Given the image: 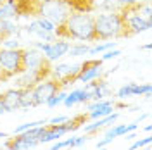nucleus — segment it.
Masks as SVG:
<instances>
[{
	"label": "nucleus",
	"instance_id": "nucleus-1",
	"mask_svg": "<svg viewBox=\"0 0 152 150\" xmlns=\"http://www.w3.org/2000/svg\"><path fill=\"white\" fill-rule=\"evenodd\" d=\"M57 38L80 40V42H99L95 31V16L90 12H71L56 28Z\"/></svg>",
	"mask_w": 152,
	"mask_h": 150
},
{
	"label": "nucleus",
	"instance_id": "nucleus-2",
	"mask_svg": "<svg viewBox=\"0 0 152 150\" xmlns=\"http://www.w3.org/2000/svg\"><path fill=\"white\" fill-rule=\"evenodd\" d=\"M95 31H97L99 42L132 38L135 35L128 23V14L124 10L105 12V14L95 16Z\"/></svg>",
	"mask_w": 152,
	"mask_h": 150
},
{
	"label": "nucleus",
	"instance_id": "nucleus-3",
	"mask_svg": "<svg viewBox=\"0 0 152 150\" xmlns=\"http://www.w3.org/2000/svg\"><path fill=\"white\" fill-rule=\"evenodd\" d=\"M52 62L38 50H26V71L19 79L21 88H33L52 74Z\"/></svg>",
	"mask_w": 152,
	"mask_h": 150
},
{
	"label": "nucleus",
	"instance_id": "nucleus-4",
	"mask_svg": "<svg viewBox=\"0 0 152 150\" xmlns=\"http://www.w3.org/2000/svg\"><path fill=\"white\" fill-rule=\"evenodd\" d=\"M0 66L12 76H21L26 71V48H2Z\"/></svg>",
	"mask_w": 152,
	"mask_h": 150
},
{
	"label": "nucleus",
	"instance_id": "nucleus-5",
	"mask_svg": "<svg viewBox=\"0 0 152 150\" xmlns=\"http://www.w3.org/2000/svg\"><path fill=\"white\" fill-rule=\"evenodd\" d=\"M73 10L64 0H42V9H40V17L48 19L52 24H59L71 14Z\"/></svg>",
	"mask_w": 152,
	"mask_h": 150
},
{
	"label": "nucleus",
	"instance_id": "nucleus-6",
	"mask_svg": "<svg viewBox=\"0 0 152 150\" xmlns=\"http://www.w3.org/2000/svg\"><path fill=\"white\" fill-rule=\"evenodd\" d=\"M64 90V84L61 83V79H43L42 83H38L37 86L31 88V97H33V107L35 105H42L47 103L48 98H52L54 95L61 93Z\"/></svg>",
	"mask_w": 152,
	"mask_h": 150
},
{
	"label": "nucleus",
	"instance_id": "nucleus-7",
	"mask_svg": "<svg viewBox=\"0 0 152 150\" xmlns=\"http://www.w3.org/2000/svg\"><path fill=\"white\" fill-rule=\"evenodd\" d=\"M16 16H26V17H40V9H42V0H10Z\"/></svg>",
	"mask_w": 152,
	"mask_h": 150
},
{
	"label": "nucleus",
	"instance_id": "nucleus-8",
	"mask_svg": "<svg viewBox=\"0 0 152 150\" xmlns=\"http://www.w3.org/2000/svg\"><path fill=\"white\" fill-rule=\"evenodd\" d=\"M21 95H23V88L7 90V92L0 93V102L4 103L5 112H12L16 109H21Z\"/></svg>",
	"mask_w": 152,
	"mask_h": 150
},
{
	"label": "nucleus",
	"instance_id": "nucleus-9",
	"mask_svg": "<svg viewBox=\"0 0 152 150\" xmlns=\"http://www.w3.org/2000/svg\"><path fill=\"white\" fill-rule=\"evenodd\" d=\"M102 66V60H85L83 64H80V73H78V78L76 81H83L86 83L88 79H92L99 74V67Z\"/></svg>",
	"mask_w": 152,
	"mask_h": 150
},
{
	"label": "nucleus",
	"instance_id": "nucleus-10",
	"mask_svg": "<svg viewBox=\"0 0 152 150\" xmlns=\"http://www.w3.org/2000/svg\"><path fill=\"white\" fill-rule=\"evenodd\" d=\"M40 47H42V50L45 52V55H47L50 60H54V59L62 57L67 50H69V43H67V42H56V43H52V45H40Z\"/></svg>",
	"mask_w": 152,
	"mask_h": 150
},
{
	"label": "nucleus",
	"instance_id": "nucleus-11",
	"mask_svg": "<svg viewBox=\"0 0 152 150\" xmlns=\"http://www.w3.org/2000/svg\"><path fill=\"white\" fill-rule=\"evenodd\" d=\"M37 145H38L37 141L24 140L21 135H14V138H7L5 140V149L9 150H28V149L37 147Z\"/></svg>",
	"mask_w": 152,
	"mask_h": 150
},
{
	"label": "nucleus",
	"instance_id": "nucleus-12",
	"mask_svg": "<svg viewBox=\"0 0 152 150\" xmlns=\"http://www.w3.org/2000/svg\"><path fill=\"white\" fill-rule=\"evenodd\" d=\"M73 12H92L97 0H64Z\"/></svg>",
	"mask_w": 152,
	"mask_h": 150
},
{
	"label": "nucleus",
	"instance_id": "nucleus-13",
	"mask_svg": "<svg viewBox=\"0 0 152 150\" xmlns=\"http://www.w3.org/2000/svg\"><path fill=\"white\" fill-rule=\"evenodd\" d=\"M118 116H119L118 112H113V114H109V116H104V117L97 119L94 124H86L85 133H94V131H97V130H100L102 126H105V124H113V122L118 119Z\"/></svg>",
	"mask_w": 152,
	"mask_h": 150
},
{
	"label": "nucleus",
	"instance_id": "nucleus-14",
	"mask_svg": "<svg viewBox=\"0 0 152 150\" xmlns=\"http://www.w3.org/2000/svg\"><path fill=\"white\" fill-rule=\"evenodd\" d=\"M88 119H90V116H88V114H80V116H75L73 119H69V117H67V121H64L66 133L76 131V130H78V128H81V126H83Z\"/></svg>",
	"mask_w": 152,
	"mask_h": 150
},
{
	"label": "nucleus",
	"instance_id": "nucleus-15",
	"mask_svg": "<svg viewBox=\"0 0 152 150\" xmlns=\"http://www.w3.org/2000/svg\"><path fill=\"white\" fill-rule=\"evenodd\" d=\"M149 93L151 92V86L149 84H145V86H137V84H128V86H123L119 92H118V97H121V98H124V97H130V95H140V93Z\"/></svg>",
	"mask_w": 152,
	"mask_h": 150
},
{
	"label": "nucleus",
	"instance_id": "nucleus-16",
	"mask_svg": "<svg viewBox=\"0 0 152 150\" xmlns=\"http://www.w3.org/2000/svg\"><path fill=\"white\" fill-rule=\"evenodd\" d=\"M137 126H138L137 122H133V124H119V126H116V128H113V130H109V131L105 133V138L114 140L116 136H121V135H126V133H130V131H135Z\"/></svg>",
	"mask_w": 152,
	"mask_h": 150
},
{
	"label": "nucleus",
	"instance_id": "nucleus-17",
	"mask_svg": "<svg viewBox=\"0 0 152 150\" xmlns=\"http://www.w3.org/2000/svg\"><path fill=\"white\" fill-rule=\"evenodd\" d=\"M128 23L132 26L133 33H140V31H145V29L151 28V19H143L140 16H133V17H128Z\"/></svg>",
	"mask_w": 152,
	"mask_h": 150
},
{
	"label": "nucleus",
	"instance_id": "nucleus-18",
	"mask_svg": "<svg viewBox=\"0 0 152 150\" xmlns=\"http://www.w3.org/2000/svg\"><path fill=\"white\" fill-rule=\"evenodd\" d=\"M16 31V24H12L9 19H0V42H7Z\"/></svg>",
	"mask_w": 152,
	"mask_h": 150
},
{
	"label": "nucleus",
	"instance_id": "nucleus-19",
	"mask_svg": "<svg viewBox=\"0 0 152 150\" xmlns=\"http://www.w3.org/2000/svg\"><path fill=\"white\" fill-rule=\"evenodd\" d=\"M90 98V92H73L71 95H66V98H64V103H66L67 107H71V105H75L78 102H86Z\"/></svg>",
	"mask_w": 152,
	"mask_h": 150
},
{
	"label": "nucleus",
	"instance_id": "nucleus-20",
	"mask_svg": "<svg viewBox=\"0 0 152 150\" xmlns=\"http://www.w3.org/2000/svg\"><path fill=\"white\" fill-rule=\"evenodd\" d=\"M14 16H16V9L10 0H7L4 5H0V19H10Z\"/></svg>",
	"mask_w": 152,
	"mask_h": 150
},
{
	"label": "nucleus",
	"instance_id": "nucleus-21",
	"mask_svg": "<svg viewBox=\"0 0 152 150\" xmlns=\"http://www.w3.org/2000/svg\"><path fill=\"white\" fill-rule=\"evenodd\" d=\"M109 114H113V105H109L105 109H100V111H92L88 116H90V119H100V117L109 116Z\"/></svg>",
	"mask_w": 152,
	"mask_h": 150
},
{
	"label": "nucleus",
	"instance_id": "nucleus-22",
	"mask_svg": "<svg viewBox=\"0 0 152 150\" xmlns=\"http://www.w3.org/2000/svg\"><path fill=\"white\" fill-rule=\"evenodd\" d=\"M47 121H33V122H24V124H21V126H18L16 128V131H14V135L16 133H23L26 131V130H31V128H37V126H42V124H45Z\"/></svg>",
	"mask_w": 152,
	"mask_h": 150
},
{
	"label": "nucleus",
	"instance_id": "nucleus-23",
	"mask_svg": "<svg viewBox=\"0 0 152 150\" xmlns=\"http://www.w3.org/2000/svg\"><path fill=\"white\" fill-rule=\"evenodd\" d=\"M64 98H66V95L62 93H57V95H54L52 98H48L47 100V103H48V107H54V105H57V103H61V102H64Z\"/></svg>",
	"mask_w": 152,
	"mask_h": 150
},
{
	"label": "nucleus",
	"instance_id": "nucleus-24",
	"mask_svg": "<svg viewBox=\"0 0 152 150\" xmlns=\"http://www.w3.org/2000/svg\"><path fill=\"white\" fill-rule=\"evenodd\" d=\"M67 52H71V55H80V54H86V52H90V48L85 47V45H80V47H69Z\"/></svg>",
	"mask_w": 152,
	"mask_h": 150
},
{
	"label": "nucleus",
	"instance_id": "nucleus-25",
	"mask_svg": "<svg viewBox=\"0 0 152 150\" xmlns=\"http://www.w3.org/2000/svg\"><path fill=\"white\" fill-rule=\"evenodd\" d=\"M151 136H145V138H142V140H138V141H135L132 147H130V150H137V149H142V147H145V145H149L151 143Z\"/></svg>",
	"mask_w": 152,
	"mask_h": 150
},
{
	"label": "nucleus",
	"instance_id": "nucleus-26",
	"mask_svg": "<svg viewBox=\"0 0 152 150\" xmlns=\"http://www.w3.org/2000/svg\"><path fill=\"white\" fill-rule=\"evenodd\" d=\"M109 105H113L111 102H97V103H94V105H90L88 109L90 111H100V109H105V107H109Z\"/></svg>",
	"mask_w": 152,
	"mask_h": 150
},
{
	"label": "nucleus",
	"instance_id": "nucleus-27",
	"mask_svg": "<svg viewBox=\"0 0 152 150\" xmlns=\"http://www.w3.org/2000/svg\"><path fill=\"white\" fill-rule=\"evenodd\" d=\"M10 78H12V74H10L9 71H5L4 67L0 66V83H5V81H9Z\"/></svg>",
	"mask_w": 152,
	"mask_h": 150
},
{
	"label": "nucleus",
	"instance_id": "nucleus-28",
	"mask_svg": "<svg viewBox=\"0 0 152 150\" xmlns=\"http://www.w3.org/2000/svg\"><path fill=\"white\" fill-rule=\"evenodd\" d=\"M67 121V117L66 116H61V117H54V119H50L48 122H52V124H61V122H64Z\"/></svg>",
	"mask_w": 152,
	"mask_h": 150
},
{
	"label": "nucleus",
	"instance_id": "nucleus-29",
	"mask_svg": "<svg viewBox=\"0 0 152 150\" xmlns=\"http://www.w3.org/2000/svg\"><path fill=\"white\" fill-rule=\"evenodd\" d=\"M116 55H119V52L116 50V52H109V54H105L104 59H111V57H116Z\"/></svg>",
	"mask_w": 152,
	"mask_h": 150
},
{
	"label": "nucleus",
	"instance_id": "nucleus-30",
	"mask_svg": "<svg viewBox=\"0 0 152 150\" xmlns=\"http://www.w3.org/2000/svg\"><path fill=\"white\" fill-rule=\"evenodd\" d=\"M5 112V109H4V103L0 102V116H2V114Z\"/></svg>",
	"mask_w": 152,
	"mask_h": 150
},
{
	"label": "nucleus",
	"instance_id": "nucleus-31",
	"mask_svg": "<svg viewBox=\"0 0 152 150\" xmlns=\"http://www.w3.org/2000/svg\"><path fill=\"white\" fill-rule=\"evenodd\" d=\"M7 136H9L7 133H2V131H0V138H7Z\"/></svg>",
	"mask_w": 152,
	"mask_h": 150
},
{
	"label": "nucleus",
	"instance_id": "nucleus-32",
	"mask_svg": "<svg viewBox=\"0 0 152 150\" xmlns=\"http://www.w3.org/2000/svg\"><path fill=\"white\" fill-rule=\"evenodd\" d=\"M5 2H7V0H0V5H4V4H5Z\"/></svg>",
	"mask_w": 152,
	"mask_h": 150
},
{
	"label": "nucleus",
	"instance_id": "nucleus-33",
	"mask_svg": "<svg viewBox=\"0 0 152 150\" xmlns=\"http://www.w3.org/2000/svg\"><path fill=\"white\" fill-rule=\"evenodd\" d=\"M137 150H149V149H137Z\"/></svg>",
	"mask_w": 152,
	"mask_h": 150
}]
</instances>
